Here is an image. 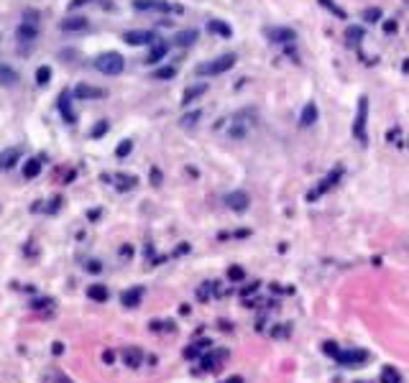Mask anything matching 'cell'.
<instances>
[{
	"mask_svg": "<svg viewBox=\"0 0 409 383\" xmlns=\"http://www.w3.org/2000/svg\"><path fill=\"white\" fill-rule=\"evenodd\" d=\"M200 110H194V113H189V115H184L182 117V125H194V120H200Z\"/></svg>",
	"mask_w": 409,
	"mask_h": 383,
	"instance_id": "obj_37",
	"label": "cell"
},
{
	"mask_svg": "<svg viewBox=\"0 0 409 383\" xmlns=\"http://www.w3.org/2000/svg\"><path fill=\"white\" fill-rule=\"evenodd\" d=\"M207 347H213V343H210V340H202V343H194V345H189V347L184 350V358H187V360H192V358H197V355H200V352H202V350H207Z\"/></svg>",
	"mask_w": 409,
	"mask_h": 383,
	"instance_id": "obj_24",
	"label": "cell"
},
{
	"mask_svg": "<svg viewBox=\"0 0 409 383\" xmlns=\"http://www.w3.org/2000/svg\"><path fill=\"white\" fill-rule=\"evenodd\" d=\"M39 16L34 10H28L26 16H23V21H21V26H18V43H34L36 41V36H39V21H36Z\"/></svg>",
	"mask_w": 409,
	"mask_h": 383,
	"instance_id": "obj_4",
	"label": "cell"
},
{
	"mask_svg": "<svg viewBox=\"0 0 409 383\" xmlns=\"http://www.w3.org/2000/svg\"><path fill=\"white\" fill-rule=\"evenodd\" d=\"M59 113H62L67 117V123H74V113H72V105H69V95L64 92L62 97H59Z\"/></svg>",
	"mask_w": 409,
	"mask_h": 383,
	"instance_id": "obj_25",
	"label": "cell"
},
{
	"mask_svg": "<svg viewBox=\"0 0 409 383\" xmlns=\"http://www.w3.org/2000/svg\"><path fill=\"white\" fill-rule=\"evenodd\" d=\"M381 16H384L381 8H366V10H363V21H366V23H378Z\"/></svg>",
	"mask_w": 409,
	"mask_h": 383,
	"instance_id": "obj_28",
	"label": "cell"
},
{
	"mask_svg": "<svg viewBox=\"0 0 409 383\" xmlns=\"http://www.w3.org/2000/svg\"><path fill=\"white\" fill-rule=\"evenodd\" d=\"M384 31H386V34L397 31V21H386V23H384Z\"/></svg>",
	"mask_w": 409,
	"mask_h": 383,
	"instance_id": "obj_41",
	"label": "cell"
},
{
	"mask_svg": "<svg viewBox=\"0 0 409 383\" xmlns=\"http://www.w3.org/2000/svg\"><path fill=\"white\" fill-rule=\"evenodd\" d=\"M141 299H143V286H131L128 291L120 294V304L128 306V309L138 306V304H141Z\"/></svg>",
	"mask_w": 409,
	"mask_h": 383,
	"instance_id": "obj_10",
	"label": "cell"
},
{
	"mask_svg": "<svg viewBox=\"0 0 409 383\" xmlns=\"http://www.w3.org/2000/svg\"><path fill=\"white\" fill-rule=\"evenodd\" d=\"M21 161V149H5V151H0V169L8 171L13 169Z\"/></svg>",
	"mask_w": 409,
	"mask_h": 383,
	"instance_id": "obj_12",
	"label": "cell"
},
{
	"mask_svg": "<svg viewBox=\"0 0 409 383\" xmlns=\"http://www.w3.org/2000/svg\"><path fill=\"white\" fill-rule=\"evenodd\" d=\"M87 271H92V273H97V271H102V266H100V263H97V261H90V263H87Z\"/></svg>",
	"mask_w": 409,
	"mask_h": 383,
	"instance_id": "obj_40",
	"label": "cell"
},
{
	"mask_svg": "<svg viewBox=\"0 0 409 383\" xmlns=\"http://www.w3.org/2000/svg\"><path fill=\"white\" fill-rule=\"evenodd\" d=\"M56 383H69V381H67L64 376H59V378H56Z\"/></svg>",
	"mask_w": 409,
	"mask_h": 383,
	"instance_id": "obj_47",
	"label": "cell"
},
{
	"mask_svg": "<svg viewBox=\"0 0 409 383\" xmlns=\"http://www.w3.org/2000/svg\"><path fill=\"white\" fill-rule=\"evenodd\" d=\"M90 23H87V18H82V16H74V18H67V21H62L59 23V28L62 31H85Z\"/></svg>",
	"mask_w": 409,
	"mask_h": 383,
	"instance_id": "obj_17",
	"label": "cell"
},
{
	"mask_svg": "<svg viewBox=\"0 0 409 383\" xmlns=\"http://www.w3.org/2000/svg\"><path fill=\"white\" fill-rule=\"evenodd\" d=\"M74 97H80V100H100V97H105V90H100V87H90V84H77V87H74Z\"/></svg>",
	"mask_w": 409,
	"mask_h": 383,
	"instance_id": "obj_11",
	"label": "cell"
},
{
	"mask_svg": "<svg viewBox=\"0 0 409 383\" xmlns=\"http://www.w3.org/2000/svg\"><path fill=\"white\" fill-rule=\"evenodd\" d=\"M225 383H243V378H240V376H233V378H228Z\"/></svg>",
	"mask_w": 409,
	"mask_h": 383,
	"instance_id": "obj_46",
	"label": "cell"
},
{
	"mask_svg": "<svg viewBox=\"0 0 409 383\" xmlns=\"http://www.w3.org/2000/svg\"><path fill=\"white\" fill-rule=\"evenodd\" d=\"M136 10H159V13H169V10H179L174 5H169L166 0H133Z\"/></svg>",
	"mask_w": 409,
	"mask_h": 383,
	"instance_id": "obj_9",
	"label": "cell"
},
{
	"mask_svg": "<svg viewBox=\"0 0 409 383\" xmlns=\"http://www.w3.org/2000/svg\"><path fill=\"white\" fill-rule=\"evenodd\" d=\"M228 278H230V281H243V278H246V271L240 268V266H230V268H228Z\"/></svg>",
	"mask_w": 409,
	"mask_h": 383,
	"instance_id": "obj_32",
	"label": "cell"
},
{
	"mask_svg": "<svg viewBox=\"0 0 409 383\" xmlns=\"http://www.w3.org/2000/svg\"><path fill=\"white\" fill-rule=\"evenodd\" d=\"M118 189H131V187H136V182H138V179H136V176H118Z\"/></svg>",
	"mask_w": 409,
	"mask_h": 383,
	"instance_id": "obj_33",
	"label": "cell"
},
{
	"mask_svg": "<svg viewBox=\"0 0 409 383\" xmlns=\"http://www.w3.org/2000/svg\"><path fill=\"white\" fill-rule=\"evenodd\" d=\"M345 38L351 41V43H356L358 38H363V28H361V26H348V31H345Z\"/></svg>",
	"mask_w": 409,
	"mask_h": 383,
	"instance_id": "obj_30",
	"label": "cell"
},
{
	"mask_svg": "<svg viewBox=\"0 0 409 383\" xmlns=\"http://www.w3.org/2000/svg\"><path fill=\"white\" fill-rule=\"evenodd\" d=\"M381 383H402V378H399V373L394 371L391 365H386L381 371Z\"/></svg>",
	"mask_w": 409,
	"mask_h": 383,
	"instance_id": "obj_27",
	"label": "cell"
},
{
	"mask_svg": "<svg viewBox=\"0 0 409 383\" xmlns=\"http://www.w3.org/2000/svg\"><path fill=\"white\" fill-rule=\"evenodd\" d=\"M317 115H320V110H317V105H315V102H307V105H305V110H302V115H299V125H302V128H310V125H315V123H317Z\"/></svg>",
	"mask_w": 409,
	"mask_h": 383,
	"instance_id": "obj_15",
	"label": "cell"
},
{
	"mask_svg": "<svg viewBox=\"0 0 409 383\" xmlns=\"http://www.w3.org/2000/svg\"><path fill=\"white\" fill-rule=\"evenodd\" d=\"M123 363H126V368H138V365L143 363V352H141V347H136V345L126 347V350H123Z\"/></svg>",
	"mask_w": 409,
	"mask_h": 383,
	"instance_id": "obj_14",
	"label": "cell"
},
{
	"mask_svg": "<svg viewBox=\"0 0 409 383\" xmlns=\"http://www.w3.org/2000/svg\"><path fill=\"white\" fill-rule=\"evenodd\" d=\"M320 3H322L325 8H330L332 13H335V16H340V18H345V10H343V8H338L335 3H332V0H320Z\"/></svg>",
	"mask_w": 409,
	"mask_h": 383,
	"instance_id": "obj_36",
	"label": "cell"
},
{
	"mask_svg": "<svg viewBox=\"0 0 409 383\" xmlns=\"http://www.w3.org/2000/svg\"><path fill=\"white\" fill-rule=\"evenodd\" d=\"M85 3H90V0H72V8H80V5H85Z\"/></svg>",
	"mask_w": 409,
	"mask_h": 383,
	"instance_id": "obj_45",
	"label": "cell"
},
{
	"mask_svg": "<svg viewBox=\"0 0 409 383\" xmlns=\"http://www.w3.org/2000/svg\"><path fill=\"white\" fill-rule=\"evenodd\" d=\"M41 169H44L41 158H28L23 164V176H26V179H36V176L41 174Z\"/></svg>",
	"mask_w": 409,
	"mask_h": 383,
	"instance_id": "obj_19",
	"label": "cell"
},
{
	"mask_svg": "<svg viewBox=\"0 0 409 383\" xmlns=\"http://www.w3.org/2000/svg\"><path fill=\"white\" fill-rule=\"evenodd\" d=\"M228 355L225 350H215V352H210V355L202 358V371H218V363Z\"/></svg>",
	"mask_w": 409,
	"mask_h": 383,
	"instance_id": "obj_18",
	"label": "cell"
},
{
	"mask_svg": "<svg viewBox=\"0 0 409 383\" xmlns=\"http://www.w3.org/2000/svg\"><path fill=\"white\" fill-rule=\"evenodd\" d=\"M233 64H235V54H223V56L213 59V62L200 64L194 72L200 77H218V75H225L228 69H233Z\"/></svg>",
	"mask_w": 409,
	"mask_h": 383,
	"instance_id": "obj_1",
	"label": "cell"
},
{
	"mask_svg": "<svg viewBox=\"0 0 409 383\" xmlns=\"http://www.w3.org/2000/svg\"><path fill=\"white\" fill-rule=\"evenodd\" d=\"M366 125H368V97L363 95V97L358 100V110H356V117H353V138H356L358 143H363V146L368 143Z\"/></svg>",
	"mask_w": 409,
	"mask_h": 383,
	"instance_id": "obj_2",
	"label": "cell"
},
{
	"mask_svg": "<svg viewBox=\"0 0 409 383\" xmlns=\"http://www.w3.org/2000/svg\"><path fill=\"white\" fill-rule=\"evenodd\" d=\"M207 92V84H197V87H192V90H187L184 92V97H182V102H184V105H189V102H194L197 97L200 95H205Z\"/></svg>",
	"mask_w": 409,
	"mask_h": 383,
	"instance_id": "obj_26",
	"label": "cell"
},
{
	"mask_svg": "<svg viewBox=\"0 0 409 383\" xmlns=\"http://www.w3.org/2000/svg\"><path fill=\"white\" fill-rule=\"evenodd\" d=\"M131 149H133V143H131V141H123V143H120L118 149H115V156L123 158V156H128V153H131Z\"/></svg>",
	"mask_w": 409,
	"mask_h": 383,
	"instance_id": "obj_35",
	"label": "cell"
},
{
	"mask_svg": "<svg viewBox=\"0 0 409 383\" xmlns=\"http://www.w3.org/2000/svg\"><path fill=\"white\" fill-rule=\"evenodd\" d=\"M123 41L131 43V46H143V43H156V34L154 31H126Z\"/></svg>",
	"mask_w": 409,
	"mask_h": 383,
	"instance_id": "obj_7",
	"label": "cell"
},
{
	"mask_svg": "<svg viewBox=\"0 0 409 383\" xmlns=\"http://www.w3.org/2000/svg\"><path fill=\"white\" fill-rule=\"evenodd\" d=\"M151 46H154V49L148 51L146 64H159L161 59L166 56V51H169V43H166V41H156V43H151Z\"/></svg>",
	"mask_w": 409,
	"mask_h": 383,
	"instance_id": "obj_16",
	"label": "cell"
},
{
	"mask_svg": "<svg viewBox=\"0 0 409 383\" xmlns=\"http://www.w3.org/2000/svg\"><path fill=\"white\" fill-rule=\"evenodd\" d=\"M207 31H210V34H218V36H225V38H230V34H233L230 26L223 23V21H218V18L207 23Z\"/></svg>",
	"mask_w": 409,
	"mask_h": 383,
	"instance_id": "obj_23",
	"label": "cell"
},
{
	"mask_svg": "<svg viewBox=\"0 0 409 383\" xmlns=\"http://www.w3.org/2000/svg\"><path fill=\"white\" fill-rule=\"evenodd\" d=\"M49 79H51V69H49V67H39L36 82H39V84H49Z\"/></svg>",
	"mask_w": 409,
	"mask_h": 383,
	"instance_id": "obj_31",
	"label": "cell"
},
{
	"mask_svg": "<svg viewBox=\"0 0 409 383\" xmlns=\"http://www.w3.org/2000/svg\"><path fill=\"white\" fill-rule=\"evenodd\" d=\"M177 75V67H161L154 72V79H172Z\"/></svg>",
	"mask_w": 409,
	"mask_h": 383,
	"instance_id": "obj_29",
	"label": "cell"
},
{
	"mask_svg": "<svg viewBox=\"0 0 409 383\" xmlns=\"http://www.w3.org/2000/svg\"><path fill=\"white\" fill-rule=\"evenodd\" d=\"M16 82H18L16 69H10L8 64H0V84H3V87H13Z\"/></svg>",
	"mask_w": 409,
	"mask_h": 383,
	"instance_id": "obj_20",
	"label": "cell"
},
{
	"mask_svg": "<svg viewBox=\"0 0 409 383\" xmlns=\"http://www.w3.org/2000/svg\"><path fill=\"white\" fill-rule=\"evenodd\" d=\"M225 204H228L230 210H235V212H246L248 204H251V197H248V192L235 189V192H230V194L225 197Z\"/></svg>",
	"mask_w": 409,
	"mask_h": 383,
	"instance_id": "obj_6",
	"label": "cell"
},
{
	"mask_svg": "<svg viewBox=\"0 0 409 383\" xmlns=\"http://www.w3.org/2000/svg\"><path fill=\"white\" fill-rule=\"evenodd\" d=\"M54 304V299H49V297H44V299H36V302H31V306L34 309H46V306H51Z\"/></svg>",
	"mask_w": 409,
	"mask_h": 383,
	"instance_id": "obj_38",
	"label": "cell"
},
{
	"mask_svg": "<svg viewBox=\"0 0 409 383\" xmlns=\"http://www.w3.org/2000/svg\"><path fill=\"white\" fill-rule=\"evenodd\" d=\"M51 352H54V355H59V352H64V345H62V343H54Z\"/></svg>",
	"mask_w": 409,
	"mask_h": 383,
	"instance_id": "obj_43",
	"label": "cell"
},
{
	"mask_svg": "<svg viewBox=\"0 0 409 383\" xmlns=\"http://www.w3.org/2000/svg\"><path fill=\"white\" fill-rule=\"evenodd\" d=\"M266 36H269L271 43H292V41H297V34L292 31V28H279V26L266 28Z\"/></svg>",
	"mask_w": 409,
	"mask_h": 383,
	"instance_id": "obj_8",
	"label": "cell"
},
{
	"mask_svg": "<svg viewBox=\"0 0 409 383\" xmlns=\"http://www.w3.org/2000/svg\"><path fill=\"white\" fill-rule=\"evenodd\" d=\"M194 41H197V31H194V28H187V31H179V34L174 36V43H177V46H192Z\"/></svg>",
	"mask_w": 409,
	"mask_h": 383,
	"instance_id": "obj_22",
	"label": "cell"
},
{
	"mask_svg": "<svg viewBox=\"0 0 409 383\" xmlns=\"http://www.w3.org/2000/svg\"><path fill=\"white\" fill-rule=\"evenodd\" d=\"M340 365H361V363H366L368 360V352L366 350H361V347H353V350H340L338 352V358H335Z\"/></svg>",
	"mask_w": 409,
	"mask_h": 383,
	"instance_id": "obj_5",
	"label": "cell"
},
{
	"mask_svg": "<svg viewBox=\"0 0 409 383\" xmlns=\"http://www.w3.org/2000/svg\"><path fill=\"white\" fill-rule=\"evenodd\" d=\"M95 69L102 72V75H108V77H115V75H120V72L126 69V59L120 56L118 51L100 54V56L95 59Z\"/></svg>",
	"mask_w": 409,
	"mask_h": 383,
	"instance_id": "obj_3",
	"label": "cell"
},
{
	"mask_svg": "<svg viewBox=\"0 0 409 383\" xmlns=\"http://www.w3.org/2000/svg\"><path fill=\"white\" fill-rule=\"evenodd\" d=\"M322 352H325V355H330V358H338V352H340V347H338L335 343H330V340H327V343L322 345Z\"/></svg>",
	"mask_w": 409,
	"mask_h": 383,
	"instance_id": "obj_34",
	"label": "cell"
},
{
	"mask_svg": "<svg viewBox=\"0 0 409 383\" xmlns=\"http://www.w3.org/2000/svg\"><path fill=\"white\" fill-rule=\"evenodd\" d=\"M113 358H115V355H113L110 350H108V352H105V355H102V360H105V363H113Z\"/></svg>",
	"mask_w": 409,
	"mask_h": 383,
	"instance_id": "obj_44",
	"label": "cell"
},
{
	"mask_svg": "<svg viewBox=\"0 0 409 383\" xmlns=\"http://www.w3.org/2000/svg\"><path fill=\"white\" fill-rule=\"evenodd\" d=\"M102 133H108V123H105V120H100V125H95V130H92V138H100Z\"/></svg>",
	"mask_w": 409,
	"mask_h": 383,
	"instance_id": "obj_39",
	"label": "cell"
},
{
	"mask_svg": "<svg viewBox=\"0 0 409 383\" xmlns=\"http://www.w3.org/2000/svg\"><path fill=\"white\" fill-rule=\"evenodd\" d=\"M256 291H259V281H253L251 286H246V289H243V294H256Z\"/></svg>",
	"mask_w": 409,
	"mask_h": 383,
	"instance_id": "obj_42",
	"label": "cell"
},
{
	"mask_svg": "<svg viewBox=\"0 0 409 383\" xmlns=\"http://www.w3.org/2000/svg\"><path fill=\"white\" fill-rule=\"evenodd\" d=\"M340 176H343V169L338 166V169H335V174H330V176H327V179H325V182H322L320 187H317L315 192H310V194H307V199H317V197H320V194H322V192H327L330 187H335V184H338V179H340Z\"/></svg>",
	"mask_w": 409,
	"mask_h": 383,
	"instance_id": "obj_13",
	"label": "cell"
},
{
	"mask_svg": "<svg viewBox=\"0 0 409 383\" xmlns=\"http://www.w3.org/2000/svg\"><path fill=\"white\" fill-rule=\"evenodd\" d=\"M87 297L92 299V302H108L110 294H108V286H102V284H92V286L87 289Z\"/></svg>",
	"mask_w": 409,
	"mask_h": 383,
	"instance_id": "obj_21",
	"label": "cell"
}]
</instances>
